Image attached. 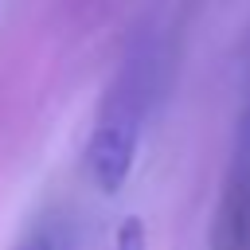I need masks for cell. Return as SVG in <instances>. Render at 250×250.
<instances>
[{
  "label": "cell",
  "mask_w": 250,
  "mask_h": 250,
  "mask_svg": "<svg viewBox=\"0 0 250 250\" xmlns=\"http://www.w3.org/2000/svg\"><path fill=\"white\" fill-rule=\"evenodd\" d=\"M137 145H141L137 105L133 102L105 105V113L98 117V125L86 141V172L105 195L125 188V180L133 172V160H137Z\"/></svg>",
  "instance_id": "6da1fadb"
},
{
  "label": "cell",
  "mask_w": 250,
  "mask_h": 250,
  "mask_svg": "<svg viewBox=\"0 0 250 250\" xmlns=\"http://www.w3.org/2000/svg\"><path fill=\"white\" fill-rule=\"evenodd\" d=\"M109 250H145V223L137 215L121 219L117 230H113V238H109Z\"/></svg>",
  "instance_id": "7a4b0ae2"
},
{
  "label": "cell",
  "mask_w": 250,
  "mask_h": 250,
  "mask_svg": "<svg viewBox=\"0 0 250 250\" xmlns=\"http://www.w3.org/2000/svg\"><path fill=\"white\" fill-rule=\"evenodd\" d=\"M20 250H51V246H47V238H27Z\"/></svg>",
  "instance_id": "3957f363"
}]
</instances>
